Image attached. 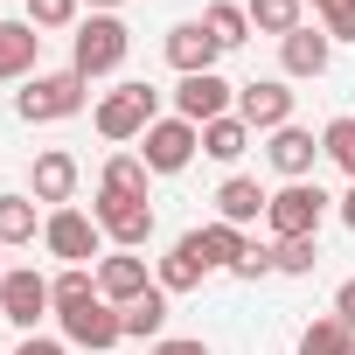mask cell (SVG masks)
Listing matches in <instances>:
<instances>
[{
    "label": "cell",
    "instance_id": "1",
    "mask_svg": "<svg viewBox=\"0 0 355 355\" xmlns=\"http://www.w3.org/2000/svg\"><path fill=\"white\" fill-rule=\"evenodd\" d=\"M125 49H132V28L119 21V15H91V21H77V42H70V70L91 84V77H112L119 63H125Z\"/></svg>",
    "mask_w": 355,
    "mask_h": 355
},
{
    "label": "cell",
    "instance_id": "2",
    "mask_svg": "<svg viewBox=\"0 0 355 355\" xmlns=\"http://www.w3.org/2000/svg\"><path fill=\"white\" fill-rule=\"evenodd\" d=\"M15 112L28 125H49V119H77L84 112V77L77 70H49V77H28V91L15 98Z\"/></svg>",
    "mask_w": 355,
    "mask_h": 355
},
{
    "label": "cell",
    "instance_id": "3",
    "mask_svg": "<svg viewBox=\"0 0 355 355\" xmlns=\"http://www.w3.org/2000/svg\"><path fill=\"white\" fill-rule=\"evenodd\" d=\"M153 112H160V91H153V84H119V91L98 105V132H105L112 146H119V139H146Z\"/></svg>",
    "mask_w": 355,
    "mask_h": 355
},
{
    "label": "cell",
    "instance_id": "4",
    "mask_svg": "<svg viewBox=\"0 0 355 355\" xmlns=\"http://www.w3.org/2000/svg\"><path fill=\"white\" fill-rule=\"evenodd\" d=\"M320 216H327V196H320L313 182H286V189L272 196V209H265L272 244H286V237H313V230H320Z\"/></svg>",
    "mask_w": 355,
    "mask_h": 355
},
{
    "label": "cell",
    "instance_id": "5",
    "mask_svg": "<svg viewBox=\"0 0 355 355\" xmlns=\"http://www.w3.org/2000/svg\"><path fill=\"white\" fill-rule=\"evenodd\" d=\"M196 146H202V125H189V119H153L139 160H146L153 174H182V167L196 160Z\"/></svg>",
    "mask_w": 355,
    "mask_h": 355
},
{
    "label": "cell",
    "instance_id": "6",
    "mask_svg": "<svg viewBox=\"0 0 355 355\" xmlns=\"http://www.w3.org/2000/svg\"><path fill=\"white\" fill-rule=\"evenodd\" d=\"M91 216H98V230H105L119 251H139V244L153 237V202H139V196H105V189H98V209H91Z\"/></svg>",
    "mask_w": 355,
    "mask_h": 355
},
{
    "label": "cell",
    "instance_id": "7",
    "mask_svg": "<svg viewBox=\"0 0 355 355\" xmlns=\"http://www.w3.org/2000/svg\"><path fill=\"white\" fill-rule=\"evenodd\" d=\"M49 279L35 265H8V279H0V320H15V327H35L49 313Z\"/></svg>",
    "mask_w": 355,
    "mask_h": 355
},
{
    "label": "cell",
    "instance_id": "8",
    "mask_svg": "<svg viewBox=\"0 0 355 355\" xmlns=\"http://www.w3.org/2000/svg\"><path fill=\"white\" fill-rule=\"evenodd\" d=\"M98 216H84V209H56L49 223H42V244L63 258V265H84V258H98Z\"/></svg>",
    "mask_w": 355,
    "mask_h": 355
},
{
    "label": "cell",
    "instance_id": "9",
    "mask_svg": "<svg viewBox=\"0 0 355 355\" xmlns=\"http://www.w3.org/2000/svg\"><path fill=\"white\" fill-rule=\"evenodd\" d=\"M63 334H70L77 348H91V355H105V348H119V341H125V327H119V306H112V300H84V306H70V313H63Z\"/></svg>",
    "mask_w": 355,
    "mask_h": 355
},
{
    "label": "cell",
    "instance_id": "10",
    "mask_svg": "<svg viewBox=\"0 0 355 355\" xmlns=\"http://www.w3.org/2000/svg\"><path fill=\"white\" fill-rule=\"evenodd\" d=\"M230 84L216 77V70H202V77H182V91H174V119H189V125H209V119H230Z\"/></svg>",
    "mask_w": 355,
    "mask_h": 355
},
{
    "label": "cell",
    "instance_id": "11",
    "mask_svg": "<svg viewBox=\"0 0 355 355\" xmlns=\"http://www.w3.org/2000/svg\"><path fill=\"white\" fill-rule=\"evenodd\" d=\"M237 119H244L251 132H279V125H293V91H286L279 77L244 84V91H237Z\"/></svg>",
    "mask_w": 355,
    "mask_h": 355
},
{
    "label": "cell",
    "instance_id": "12",
    "mask_svg": "<svg viewBox=\"0 0 355 355\" xmlns=\"http://www.w3.org/2000/svg\"><path fill=\"white\" fill-rule=\"evenodd\" d=\"M182 251H189L202 272H237V258H244V230H237V223H202V230L182 237Z\"/></svg>",
    "mask_w": 355,
    "mask_h": 355
},
{
    "label": "cell",
    "instance_id": "13",
    "mask_svg": "<svg viewBox=\"0 0 355 355\" xmlns=\"http://www.w3.org/2000/svg\"><path fill=\"white\" fill-rule=\"evenodd\" d=\"M216 56H223V42H216L202 21H174V28H167V63L182 70V77H202V70H216Z\"/></svg>",
    "mask_w": 355,
    "mask_h": 355
},
{
    "label": "cell",
    "instance_id": "14",
    "mask_svg": "<svg viewBox=\"0 0 355 355\" xmlns=\"http://www.w3.org/2000/svg\"><path fill=\"white\" fill-rule=\"evenodd\" d=\"M98 293H105L112 306H132V300H146V293H153V279H146V258H132V251L105 258V265H98Z\"/></svg>",
    "mask_w": 355,
    "mask_h": 355
},
{
    "label": "cell",
    "instance_id": "15",
    "mask_svg": "<svg viewBox=\"0 0 355 355\" xmlns=\"http://www.w3.org/2000/svg\"><path fill=\"white\" fill-rule=\"evenodd\" d=\"M265 153H272V167L286 174V182H306V174H313V160H320V139H313L306 125H279Z\"/></svg>",
    "mask_w": 355,
    "mask_h": 355
},
{
    "label": "cell",
    "instance_id": "16",
    "mask_svg": "<svg viewBox=\"0 0 355 355\" xmlns=\"http://www.w3.org/2000/svg\"><path fill=\"white\" fill-rule=\"evenodd\" d=\"M327 56H334V42H327V28H293L286 42H279V63H286V77H320L327 70Z\"/></svg>",
    "mask_w": 355,
    "mask_h": 355
},
{
    "label": "cell",
    "instance_id": "17",
    "mask_svg": "<svg viewBox=\"0 0 355 355\" xmlns=\"http://www.w3.org/2000/svg\"><path fill=\"white\" fill-rule=\"evenodd\" d=\"M265 209H272V196H265L258 182H244V174H230V182L216 189V223H237V230H244V223H258Z\"/></svg>",
    "mask_w": 355,
    "mask_h": 355
},
{
    "label": "cell",
    "instance_id": "18",
    "mask_svg": "<svg viewBox=\"0 0 355 355\" xmlns=\"http://www.w3.org/2000/svg\"><path fill=\"white\" fill-rule=\"evenodd\" d=\"M35 56H42L35 21H0V77H28Z\"/></svg>",
    "mask_w": 355,
    "mask_h": 355
},
{
    "label": "cell",
    "instance_id": "19",
    "mask_svg": "<svg viewBox=\"0 0 355 355\" xmlns=\"http://www.w3.org/2000/svg\"><path fill=\"white\" fill-rule=\"evenodd\" d=\"M28 189H35V202H70V196H77V160H70L63 146L42 153L35 174H28Z\"/></svg>",
    "mask_w": 355,
    "mask_h": 355
},
{
    "label": "cell",
    "instance_id": "20",
    "mask_svg": "<svg viewBox=\"0 0 355 355\" xmlns=\"http://www.w3.org/2000/svg\"><path fill=\"white\" fill-rule=\"evenodd\" d=\"M119 327H125V341H153V334L167 327V293L153 286L146 300H132V306H119Z\"/></svg>",
    "mask_w": 355,
    "mask_h": 355
},
{
    "label": "cell",
    "instance_id": "21",
    "mask_svg": "<svg viewBox=\"0 0 355 355\" xmlns=\"http://www.w3.org/2000/svg\"><path fill=\"white\" fill-rule=\"evenodd\" d=\"M146 174H153V167H146L139 153H112L98 189H105V196H139V202H146Z\"/></svg>",
    "mask_w": 355,
    "mask_h": 355
},
{
    "label": "cell",
    "instance_id": "22",
    "mask_svg": "<svg viewBox=\"0 0 355 355\" xmlns=\"http://www.w3.org/2000/svg\"><path fill=\"white\" fill-rule=\"evenodd\" d=\"M244 146H251V125H244L237 112H230V119H209V125H202V153H209V160H237Z\"/></svg>",
    "mask_w": 355,
    "mask_h": 355
},
{
    "label": "cell",
    "instance_id": "23",
    "mask_svg": "<svg viewBox=\"0 0 355 355\" xmlns=\"http://www.w3.org/2000/svg\"><path fill=\"white\" fill-rule=\"evenodd\" d=\"M300 8H306V0H244L251 28H265V35H279V42L300 28Z\"/></svg>",
    "mask_w": 355,
    "mask_h": 355
},
{
    "label": "cell",
    "instance_id": "24",
    "mask_svg": "<svg viewBox=\"0 0 355 355\" xmlns=\"http://www.w3.org/2000/svg\"><path fill=\"white\" fill-rule=\"evenodd\" d=\"M300 355H355V327H341V320L327 313V320H313V327L300 334Z\"/></svg>",
    "mask_w": 355,
    "mask_h": 355
},
{
    "label": "cell",
    "instance_id": "25",
    "mask_svg": "<svg viewBox=\"0 0 355 355\" xmlns=\"http://www.w3.org/2000/svg\"><path fill=\"white\" fill-rule=\"evenodd\" d=\"M202 279H209V272H202V265H196L182 244H174V251L160 258V272H153V286H160V293H196Z\"/></svg>",
    "mask_w": 355,
    "mask_h": 355
},
{
    "label": "cell",
    "instance_id": "26",
    "mask_svg": "<svg viewBox=\"0 0 355 355\" xmlns=\"http://www.w3.org/2000/svg\"><path fill=\"white\" fill-rule=\"evenodd\" d=\"M0 244H35V196H0Z\"/></svg>",
    "mask_w": 355,
    "mask_h": 355
},
{
    "label": "cell",
    "instance_id": "27",
    "mask_svg": "<svg viewBox=\"0 0 355 355\" xmlns=\"http://www.w3.org/2000/svg\"><path fill=\"white\" fill-rule=\"evenodd\" d=\"M202 28H209V35H216L223 49H237V42H251V15L237 8V0H216V8L202 15Z\"/></svg>",
    "mask_w": 355,
    "mask_h": 355
},
{
    "label": "cell",
    "instance_id": "28",
    "mask_svg": "<svg viewBox=\"0 0 355 355\" xmlns=\"http://www.w3.org/2000/svg\"><path fill=\"white\" fill-rule=\"evenodd\" d=\"M49 300H56V313H70V306H84V300H105V293H98V272L70 265L63 279H49Z\"/></svg>",
    "mask_w": 355,
    "mask_h": 355
},
{
    "label": "cell",
    "instance_id": "29",
    "mask_svg": "<svg viewBox=\"0 0 355 355\" xmlns=\"http://www.w3.org/2000/svg\"><path fill=\"white\" fill-rule=\"evenodd\" d=\"M272 265H279L286 279H306V272L320 265V244H313V237H286V244H272Z\"/></svg>",
    "mask_w": 355,
    "mask_h": 355
},
{
    "label": "cell",
    "instance_id": "30",
    "mask_svg": "<svg viewBox=\"0 0 355 355\" xmlns=\"http://www.w3.org/2000/svg\"><path fill=\"white\" fill-rule=\"evenodd\" d=\"M320 153H327L334 167H348V182H355V119H334V125L320 132Z\"/></svg>",
    "mask_w": 355,
    "mask_h": 355
},
{
    "label": "cell",
    "instance_id": "31",
    "mask_svg": "<svg viewBox=\"0 0 355 355\" xmlns=\"http://www.w3.org/2000/svg\"><path fill=\"white\" fill-rule=\"evenodd\" d=\"M306 8H320L327 42H355V0H306Z\"/></svg>",
    "mask_w": 355,
    "mask_h": 355
},
{
    "label": "cell",
    "instance_id": "32",
    "mask_svg": "<svg viewBox=\"0 0 355 355\" xmlns=\"http://www.w3.org/2000/svg\"><path fill=\"white\" fill-rule=\"evenodd\" d=\"M35 28H77V0H28Z\"/></svg>",
    "mask_w": 355,
    "mask_h": 355
},
{
    "label": "cell",
    "instance_id": "33",
    "mask_svg": "<svg viewBox=\"0 0 355 355\" xmlns=\"http://www.w3.org/2000/svg\"><path fill=\"white\" fill-rule=\"evenodd\" d=\"M265 272H279V265H272V244H244V258H237V279H265Z\"/></svg>",
    "mask_w": 355,
    "mask_h": 355
},
{
    "label": "cell",
    "instance_id": "34",
    "mask_svg": "<svg viewBox=\"0 0 355 355\" xmlns=\"http://www.w3.org/2000/svg\"><path fill=\"white\" fill-rule=\"evenodd\" d=\"M153 355H209V341H189V334H174V341H153Z\"/></svg>",
    "mask_w": 355,
    "mask_h": 355
},
{
    "label": "cell",
    "instance_id": "35",
    "mask_svg": "<svg viewBox=\"0 0 355 355\" xmlns=\"http://www.w3.org/2000/svg\"><path fill=\"white\" fill-rule=\"evenodd\" d=\"M334 320H341V327H355V279L334 293Z\"/></svg>",
    "mask_w": 355,
    "mask_h": 355
},
{
    "label": "cell",
    "instance_id": "36",
    "mask_svg": "<svg viewBox=\"0 0 355 355\" xmlns=\"http://www.w3.org/2000/svg\"><path fill=\"white\" fill-rule=\"evenodd\" d=\"M15 355H63V341H49V334H28Z\"/></svg>",
    "mask_w": 355,
    "mask_h": 355
},
{
    "label": "cell",
    "instance_id": "37",
    "mask_svg": "<svg viewBox=\"0 0 355 355\" xmlns=\"http://www.w3.org/2000/svg\"><path fill=\"white\" fill-rule=\"evenodd\" d=\"M341 223H348V230H355V189H348V196H341Z\"/></svg>",
    "mask_w": 355,
    "mask_h": 355
},
{
    "label": "cell",
    "instance_id": "38",
    "mask_svg": "<svg viewBox=\"0 0 355 355\" xmlns=\"http://www.w3.org/2000/svg\"><path fill=\"white\" fill-rule=\"evenodd\" d=\"M91 8H98V15H112V8H125V0H91Z\"/></svg>",
    "mask_w": 355,
    "mask_h": 355
},
{
    "label": "cell",
    "instance_id": "39",
    "mask_svg": "<svg viewBox=\"0 0 355 355\" xmlns=\"http://www.w3.org/2000/svg\"><path fill=\"white\" fill-rule=\"evenodd\" d=\"M0 251H8V244H0ZM0 279H8V265H0Z\"/></svg>",
    "mask_w": 355,
    "mask_h": 355
}]
</instances>
